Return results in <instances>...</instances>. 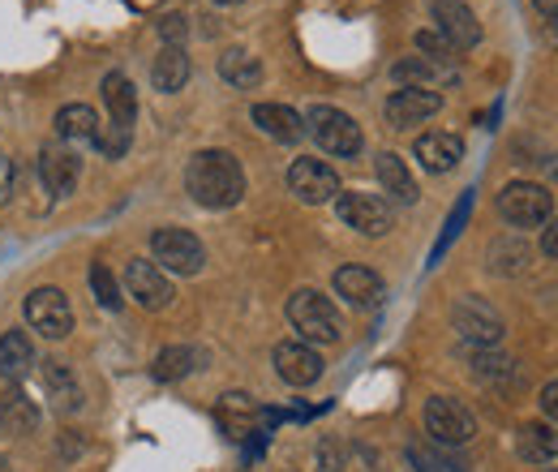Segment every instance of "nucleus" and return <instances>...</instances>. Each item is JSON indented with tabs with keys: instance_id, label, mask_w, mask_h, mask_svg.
Masks as SVG:
<instances>
[{
	"instance_id": "dca6fc26",
	"label": "nucleus",
	"mask_w": 558,
	"mask_h": 472,
	"mask_svg": "<svg viewBox=\"0 0 558 472\" xmlns=\"http://www.w3.org/2000/svg\"><path fill=\"white\" fill-rule=\"evenodd\" d=\"M331 288H336V296H344V301L356 305V310H374V305L387 296V283H383L369 267H356V263L336 270Z\"/></svg>"
},
{
	"instance_id": "f3484780",
	"label": "nucleus",
	"mask_w": 558,
	"mask_h": 472,
	"mask_svg": "<svg viewBox=\"0 0 558 472\" xmlns=\"http://www.w3.org/2000/svg\"><path fill=\"white\" fill-rule=\"evenodd\" d=\"M413 155H417V164L425 172H451L464 159V137L447 134V130H429V134L417 137Z\"/></svg>"
},
{
	"instance_id": "79ce46f5",
	"label": "nucleus",
	"mask_w": 558,
	"mask_h": 472,
	"mask_svg": "<svg viewBox=\"0 0 558 472\" xmlns=\"http://www.w3.org/2000/svg\"><path fill=\"white\" fill-rule=\"evenodd\" d=\"M546 39L558 44V17H546Z\"/></svg>"
},
{
	"instance_id": "aec40b11",
	"label": "nucleus",
	"mask_w": 558,
	"mask_h": 472,
	"mask_svg": "<svg viewBox=\"0 0 558 472\" xmlns=\"http://www.w3.org/2000/svg\"><path fill=\"white\" fill-rule=\"evenodd\" d=\"M254 125L263 130L267 137H276V142H301L305 137V117L301 112H292L288 104H254Z\"/></svg>"
},
{
	"instance_id": "4c0bfd02",
	"label": "nucleus",
	"mask_w": 558,
	"mask_h": 472,
	"mask_svg": "<svg viewBox=\"0 0 558 472\" xmlns=\"http://www.w3.org/2000/svg\"><path fill=\"white\" fill-rule=\"evenodd\" d=\"M537 404H542V416L558 425V383H546V387H542V400H537Z\"/></svg>"
},
{
	"instance_id": "4468645a",
	"label": "nucleus",
	"mask_w": 558,
	"mask_h": 472,
	"mask_svg": "<svg viewBox=\"0 0 558 472\" xmlns=\"http://www.w3.org/2000/svg\"><path fill=\"white\" fill-rule=\"evenodd\" d=\"M438 108H442V95H438V90H425V86H400V90L387 99L383 117H387V125H391V130H413V125H421V121H429Z\"/></svg>"
},
{
	"instance_id": "4be33fe9",
	"label": "nucleus",
	"mask_w": 558,
	"mask_h": 472,
	"mask_svg": "<svg viewBox=\"0 0 558 472\" xmlns=\"http://www.w3.org/2000/svg\"><path fill=\"white\" fill-rule=\"evenodd\" d=\"M44 391H48V400H52L57 412H77V408L86 404V391H82L77 374H73L70 365H61V361H52L44 370Z\"/></svg>"
},
{
	"instance_id": "cd10ccee",
	"label": "nucleus",
	"mask_w": 558,
	"mask_h": 472,
	"mask_svg": "<svg viewBox=\"0 0 558 472\" xmlns=\"http://www.w3.org/2000/svg\"><path fill=\"white\" fill-rule=\"evenodd\" d=\"M258 404L250 400V396H241V391H228L223 400H219V421H223V429L232 434V438H245V434H254V425H258Z\"/></svg>"
},
{
	"instance_id": "b1692460",
	"label": "nucleus",
	"mask_w": 558,
	"mask_h": 472,
	"mask_svg": "<svg viewBox=\"0 0 558 472\" xmlns=\"http://www.w3.org/2000/svg\"><path fill=\"white\" fill-rule=\"evenodd\" d=\"M409 464L417 472H469V460L442 443H409Z\"/></svg>"
},
{
	"instance_id": "37998d69",
	"label": "nucleus",
	"mask_w": 558,
	"mask_h": 472,
	"mask_svg": "<svg viewBox=\"0 0 558 472\" xmlns=\"http://www.w3.org/2000/svg\"><path fill=\"white\" fill-rule=\"evenodd\" d=\"M0 472H13V464H9V456H0Z\"/></svg>"
},
{
	"instance_id": "39448f33",
	"label": "nucleus",
	"mask_w": 558,
	"mask_h": 472,
	"mask_svg": "<svg viewBox=\"0 0 558 472\" xmlns=\"http://www.w3.org/2000/svg\"><path fill=\"white\" fill-rule=\"evenodd\" d=\"M150 254H155V267L168 275H198L207 263V250L190 228H155Z\"/></svg>"
},
{
	"instance_id": "e433bc0d",
	"label": "nucleus",
	"mask_w": 558,
	"mask_h": 472,
	"mask_svg": "<svg viewBox=\"0 0 558 472\" xmlns=\"http://www.w3.org/2000/svg\"><path fill=\"white\" fill-rule=\"evenodd\" d=\"M340 464H344L340 447H336V443H323V447H318V472H340Z\"/></svg>"
},
{
	"instance_id": "58836bf2",
	"label": "nucleus",
	"mask_w": 558,
	"mask_h": 472,
	"mask_svg": "<svg viewBox=\"0 0 558 472\" xmlns=\"http://www.w3.org/2000/svg\"><path fill=\"white\" fill-rule=\"evenodd\" d=\"M13 181H17V172H13V164L0 155V206L9 203V194H13Z\"/></svg>"
},
{
	"instance_id": "6e6552de",
	"label": "nucleus",
	"mask_w": 558,
	"mask_h": 472,
	"mask_svg": "<svg viewBox=\"0 0 558 472\" xmlns=\"http://www.w3.org/2000/svg\"><path fill=\"white\" fill-rule=\"evenodd\" d=\"M336 210H340V219L356 228L361 237H387L391 232V223H396V210L387 198H378V194H361V190H340V198H336Z\"/></svg>"
},
{
	"instance_id": "7c9ffc66",
	"label": "nucleus",
	"mask_w": 558,
	"mask_h": 472,
	"mask_svg": "<svg viewBox=\"0 0 558 472\" xmlns=\"http://www.w3.org/2000/svg\"><path fill=\"white\" fill-rule=\"evenodd\" d=\"M194 361H198V352H194V348L172 343V348H163V352L150 361V374H155V383H181V378L194 370Z\"/></svg>"
},
{
	"instance_id": "a211bd4d",
	"label": "nucleus",
	"mask_w": 558,
	"mask_h": 472,
	"mask_svg": "<svg viewBox=\"0 0 558 472\" xmlns=\"http://www.w3.org/2000/svg\"><path fill=\"white\" fill-rule=\"evenodd\" d=\"M374 172H378L383 194H391L400 206H413L421 198V190H417V181H413V172H409V164H404L396 150H383V155L374 159Z\"/></svg>"
},
{
	"instance_id": "f03ea898",
	"label": "nucleus",
	"mask_w": 558,
	"mask_h": 472,
	"mask_svg": "<svg viewBox=\"0 0 558 472\" xmlns=\"http://www.w3.org/2000/svg\"><path fill=\"white\" fill-rule=\"evenodd\" d=\"M288 323H292V331L305 343H336V339L344 336L340 310L318 288H301V292L288 296Z\"/></svg>"
},
{
	"instance_id": "c03bdc74",
	"label": "nucleus",
	"mask_w": 558,
	"mask_h": 472,
	"mask_svg": "<svg viewBox=\"0 0 558 472\" xmlns=\"http://www.w3.org/2000/svg\"><path fill=\"white\" fill-rule=\"evenodd\" d=\"M215 4H241V0H215Z\"/></svg>"
},
{
	"instance_id": "f704fd0d",
	"label": "nucleus",
	"mask_w": 558,
	"mask_h": 472,
	"mask_svg": "<svg viewBox=\"0 0 558 472\" xmlns=\"http://www.w3.org/2000/svg\"><path fill=\"white\" fill-rule=\"evenodd\" d=\"M417 48L429 57V61H447V65L456 61V48H451V44H447L438 31H417Z\"/></svg>"
},
{
	"instance_id": "1a4fd4ad",
	"label": "nucleus",
	"mask_w": 558,
	"mask_h": 472,
	"mask_svg": "<svg viewBox=\"0 0 558 472\" xmlns=\"http://www.w3.org/2000/svg\"><path fill=\"white\" fill-rule=\"evenodd\" d=\"M26 323L44 339H65L73 331V310L61 288H35L26 296Z\"/></svg>"
},
{
	"instance_id": "f257e3e1",
	"label": "nucleus",
	"mask_w": 558,
	"mask_h": 472,
	"mask_svg": "<svg viewBox=\"0 0 558 472\" xmlns=\"http://www.w3.org/2000/svg\"><path fill=\"white\" fill-rule=\"evenodd\" d=\"M185 190L207 210H228L245 198V172L228 150H198L185 168Z\"/></svg>"
},
{
	"instance_id": "2f4dec72",
	"label": "nucleus",
	"mask_w": 558,
	"mask_h": 472,
	"mask_svg": "<svg viewBox=\"0 0 558 472\" xmlns=\"http://www.w3.org/2000/svg\"><path fill=\"white\" fill-rule=\"evenodd\" d=\"M469 365H473V374L486 378V383H511V374H515V361H511V356H498V352H489V348H473V352H469Z\"/></svg>"
},
{
	"instance_id": "20e7f679",
	"label": "nucleus",
	"mask_w": 558,
	"mask_h": 472,
	"mask_svg": "<svg viewBox=\"0 0 558 472\" xmlns=\"http://www.w3.org/2000/svg\"><path fill=\"white\" fill-rule=\"evenodd\" d=\"M498 215L511 228H542L555 219V194L533 181H511L498 190Z\"/></svg>"
},
{
	"instance_id": "c9c22d12",
	"label": "nucleus",
	"mask_w": 558,
	"mask_h": 472,
	"mask_svg": "<svg viewBox=\"0 0 558 472\" xmlns=\"http://www.w3.org/2000/svg\"><path fill=\"white\" fill-rule=\"evenodd\" d=\"M159 35H163V44H168V48H181V39L190 35V22H185L181 13H168V17L159 22Z\"/></svg>"
},
{
	"instance_id": "72a5a7b5",
	"label": "nucleus",
	"mask_w": 558,
	"mask_h": 472,
	"mask_svg": "<svg viewBox=\"0 0 558 472\" xmlns=\"http://www.w3.org/2000/svg\"><path fill=\"white\" fill-rule=\"evenodd\" d=\"M130 137H134V130H121V125H99V137H95V146H99V155L104 159H121L125 150H130Z\"/></svg>"
},
{
	"instance_id": "c756f323",
	"label": "nucleus",
	"mask_w": 558,
	"mask_h": 472,
	"mask_svg": "<svg viewBox=\"0 0 558 472\" xmlns=\"http://www.w3.org/2000/svg\"><path fill=\"white\" fill-rule=\"evenodd\" d=\"M150 82H155V90H163V95L181 90V86L190 82V57H185V48H163V52L155 57Z\"/></svg>"
},
{
	"instance_id": "412c9836",
	"label": "nucleus",
	"mask_w": 558,
	"mask_h": 472,
	"mask_svg": "<svg viewBox=\"0 0 558 472\" xmlns=\"http://www.w3.org/2000/svg\"><path fill=\"white\" fill-rule=\"evenodd\" d=\"M39 429V404L26 391H9L0 400V434L4 438H26Z\"/></svg>"
},
{
	"instance_id": "5701e85b",
	"label": "nucleus",
	"mask_w": 558,
	"mask_h": 472,
	"mask_svg": "<svg viewBox=\"0 0 558 472\" xmlns=\"http://www.w3.org/2000/svg\"><path fill=\"white\" fill-rule=\"evenodd\" d=\"M104 104H108V112H112V125L134 130L138 95H134V82H130L125 73H108V77H104Z\"/></svg>"
},
{
	"instance_id": "bb28decb",
	"label": "nucleus",
	"mask_w": 558,
	"mask_h": 472,
	"mask_svg": "<svg viewBox=\"0 0 558 472\" xmlns=\"http://www.w3.org/2000/svg\"><path fill=\"white\" fill-rule=\"evenodd\" d=\"M57 137H61V142H90V146H95V137H99V117H95V108H86V104H65V108L57 112Z\"/></svg>"
},
{
	"instance_id": "7ed1b4c3",
	"label": "nucleus",
	"mask_w": 558,
	"mask_h": 472,
	"mask_svg": "<svg viewBox=\"0 0 558 472\" xmlns=\"http://www.w3.org/2000/svg\"><path fill=\"white\" fill-rule=\"evenodd\" d=\"M305 134L314 137L327 155H336V159H356L361 146H365L361 125L352 121L349 112L331 108V104H314V108L305 112Z\"/></svg>"
},
{
	"instance_id": "a19ab883",
	"label": "nucleus",
	"mask_w": 558,
	"mask_h": 472,
	"mask_svg": "<svg viewBox=\"0 0 558 472\" xmlns=\"http://www.w3.org/2000/svg\"><path fill=\"white\" fill-rule=\"evenodd\" d=\"M533 9H537L542 17H558V0H533Z\"/></svg>"
},
{
	"instance_id": "ea45409f",
	"label": "nucleus",
	"mask_w": 558,
	"mask_h": 472,
	"mask_svg": "<svg viewBox=\"0 0 558 472\" xmlns=\"http://www.w3.org/2000/svg\"><path fill=\"white\" fill-rule=\"evenodd\" d=\"M542 254H546V258H558V219H550L546 232H542Z\"/></svg>"
},
{
	"instance_id": "c85d7f7f",
	"label": "nucleus",
	"mask_w": 558,
	"mask_h": 472,
	"mask_svg": "<svg viewBox=\"0 0 558 472\" xmlns=\"http://www.w3.org/2000/svg\"><path fill=\"white\" fill-rule=\"evenodd\" d=\"M35 365V343L26 331H4L0 336V378H22Z\"/></svg>"
},
{
	"instance_id": "a878e982",
	"label": "nucleus",
	"mask_w": 558,
	"mask_h": 472,
	"mask_svg": "<svg viewBox=\"0 0 558 472\" xmlns=\"http://www.w3.org/2000/svg\"><path fill=\"white\" fill-rule=\"evenodd\" d=\"M219 77H223L228 86H236V90H254V86L263 82V61L250 57L245 48H228V52L219 57Z\"/></svg>"
},
{
	"instance_id": "473e14b6",
	"label": "nucleus",
	"mask_w": 558,
	"mask_h": 472,
	"mask_svg": "<svg viewBox=\"0 0 558 472\" xmlns=\"http://www.w3.org/2000/svg\"><path fill=\"white\" fill-rule=\"evenodd\" d=\"M90 288H95V296H99V305L104 310H121V283H117V275L104 267V263H95L90 267Z\"/></svg>"
},
{
	"instance_id": "393cba45",
	"label": "nucleus",
	"mask_w": 558,
	"mask_h": 472,
	"mask_svg": "<svg viewBox=\"0 0 558 472\" xmlns=\"http://www.w3.org/2000/svg\"><path fill=\"white\" fill-rule=\"evenodd\" d=\"M391 77H396V82H404V86H425V90H434L438 82H456V69L447 65V61L409 57V61H400V65L391 69Z\"/></svg>"
},
{
	"instance_id": "9d476101",
	"label": "nucleus",
	"mask_w": 558,
	"mask_h": 472,
	"mask_svg": "<svg viewBox=\"0 0 558 472\" xmlns=\"http://www.w3.org/2000/svg\"><path fill=\"white\" fill-rule=\"evenodd\" d=\"M288 190L305 206H323V203H331V198H340V177H336V168L323 164V159H296V164L288 168Z\"/></svg>"
},
{
	"instance_id": "423d86ee",
	"label": "nucleus",
	"mask_w": 558,
	"mask_h": 472,
	"mask_svg": "<svg viewBox=\"0 0 558 472\" xmlns=\"http://www.w3.org/2000/svg\"><path fill=\"white\" fill-rule=\"evenodd\" d=\"M425 434H429V443L464 447L477 434V416L451 396H429L425 400Z\"/></svg>"
},
{
	"instance_id": "6ab92c4d",
	"label": "nucleus",
	"mask_w": 558,
	"mask_h": 472,
	"mask_svg": "<svg viewBox=\"0 0 558 472\" xmlns=\"http://www.w3.org/2000/svg\"><path fill=\"white\" fill-rule=\"evenodd\" d=\"M515 456L524 464H550L558 460V429L546 421H524L515 429Z\"/></svg>"
},
{
	"instance_id": "0eeeda50",
	"label": "nucleus",
	"mask_w": 558,
	"mask_h": 472,
	"mask_svg": "<svg viewBox=\"0 0 558 472\" xmlns=\"http://www.w3.org/2000/svg\"><path fill=\"white\" fill-rule=\"evenodd\" d=\"M451 327L460 331L464 343H473V348H494L498 339H502V318H498V310L482 301V296H460L456 305H451Z\"/></svg>"
},
{
	"instance_id": "a18cd8bd",
	"label": "nucleus",
	"mask_w": 558,
	"mask_h": 472,
	"mask_svg": "<svg viewBox=\"0 0 558 472\" xmlns=\"http://www.w3.org/2000/svg\"><path fill=\"white\" fill-rule=\"evenodd\" d=\"M546 472H558V469H546Z\"/></svg>"
},
{
	"instance_id": "ddd939ff",
	"label": "nucleus",
	"mask_w": 558,
	"mask_h": 472,
	"mask_svg": "<svg viewBox=\"0 0 558 472\" xmlns=\"http://www.w3.org/2000/svg\"><path fill=\"white\" fill-rule=\"evenodd\" d=\"M276 374L288 387H314L323 378V356L305 339H283L276 343Z\"/></svg>"
},
{
	"instance_id": "9b49d317",
	"label": "nucleus",
	"mask_w": 558,
	"mask_h": 472,
	"mask_svg": "<svg viewBox=\"0 0 558 472\" xmlns=\"http://www.w3.org/2000/svg\"><path fill=\"white\" fill-rule=\"evenodd\" d=\"M429 13H434V31H438L456 52L482 44V22H477V13H473L464 0H429Z\"/></svg>"
},
{
	"instance_id": "2eb2a0df",
	"label": "nucleus",
	"mask_w": 558,
	"mask_h": 472,
	"mask_svg": "<svg viewBox=\"0 0 558 472\" xmlns=\"http://www.w3.org/2000/svg\"><path fill=\"white\" fill-rule=\"evenodd\" d=\"M39 177H44V185H48L52 198H65V194L77 190L82 159L73 155L65 142H48V146L39 150Z\"/></svg>"
},
{
	"instance_id": "f8f14e48",
	"label": "nucleus",
	"mask_w": 558,
	"mask_h": 472,
	"mask_svg": "<svg viewBox=\"0 0 558 472\" xmlns=\"http://www.w3.org/2000/svg\"><path fill=\"white\" fill-rule=\"evenodd\" d=\"M125 292L138 301L142 310H168L172 305V279H168V270H159L150 258H134V263H125Z\"/></svg>"
}]
</instances>
